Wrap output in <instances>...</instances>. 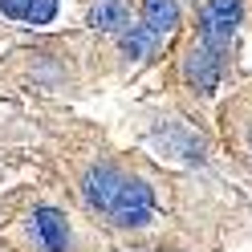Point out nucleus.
Here are the masks:
<instances>
[{"mask_svg":"<svg viewBox=\"0 0 252 252\" xmlns=\"http://www.w3.org/2000/svg\"><path fill=\"white\" fill-rule=\"evenodd\" d=\"M0 12H4L8 21H25V12H29V0H0Z\"/></svg>","mask_w":252,"mask_h":252,"instance_id":"9d476101","label":"nucleus"},{"mask_svg":"<svg viewBox=\"0 0 252 252\" xmlns=\"http://www.w3.org/2000/svg\"><path fill=\"white\" fill-rule=\"evenodd\" d=\"M143 25L163 41L171 29L179 25V4L175 0H143Z\"/></svg>","mask_w":252,"mask_h":252,"instance_id":"423d86ee","label":"nucleus"},{"mask_svg":"<svg viewBox=\"0 0 252 252\" xmlns=\"http://www.w3.org/2000/svg\"><path fill=\"white\" fill-rule=\"evenodd\" d=\"M236 21H240V0H208L199 17V41H208L212 49L224 53L236 33Z\"/></svg>","mask_w":252,"mask_h":252,"instance_id":"39448f33","label":"nucleus"},{"mask_svg":"<svg viewBox=\"0 0 252 252\" xmlns=\"http://www.w3.org/2000/svg\"><path fill=\"white\" fill-rule=\"evenodd\" d=\"M29 240H33L37 252H77V236L69 216L53 208V203H41L29 216Z\"/></svg>","mask_w":252,"mask_h":252,"instance_id":"f03ea898","label":"nucleus"},{"mask_svg":"<svg viewBox=\"0 0 252 252\" xmlns=\"http://www.w3.org/2000/svg\"><path fill=\"white\" fill-rule=\"evenodd\" d=\"M151 143L159 147L167 159H179V163H187V167H203V163H208V143H203V134L195 130V126L179 122V118L155 126Z\"/></svg>","mask_w":252,"mask_h":252,"instance_id":"7ed1b4c3","label":"nucleus"},{"mask_svg":"<svg viewBox=\"0 0 252 252\" xmlns=\"http://www.w3.org/2000/svg\"><path fill=\"white\" fill-rule=\"evenodd\" d=\"M90 29H98V33H122L126 29V4L122 0H98L90 8Z\"/></svg>","mask_w":252,"mask_h":252,"instance_id":"0eeeda50","label":"nucleus"},{"mask_svg":"<svg viewBox=\"0 0 252 252\" xmlns=\"http://www.w3.org/2000/svg\"><path fill=\"white\" fill-rule=\"evenodd\" d=\"M77 195L82 203L110 224L122 236H159L163 232V199H159V187H155L147 175H134L110 159H94L86 163L82 179H77Z\"/></svg>","mask_w":252,"mask_h":252,"instance_id":"f257e3e1","label":"nucleus"},{"mask_svg":"<svg viewBox=\"0 0 252 252\" xmlns=\"http://www.w3.org/2000/svg\"><path fill=\"white\" fill-rule=\"evenodd\" d=\"M155 41H159V37H155L147 25H130V29H122V53L130 57V61H143V57L155 49Z\"/></svg>","mask_w":252,"mask_h":252,"instance_id":"6e6552de","label":"nucleus"},{"mask_svg":"<svg viewBox=\"0 0 252 252\" xmlns=\"http://www.w3.org/2000/svg\"><path fill=\"white\" fill-rule=\"evenodd\" d=\"M183 73H187V86L208 98V94H216V86H220V73H224V53L212 49L208 41H195L191 49H187Z\"/></svg>","mask_w":252,"mask_h":252,"instance_id":"20e7f679","label":"nucleus"},{"mask_svg":"<svg viewBox=\"0 0 252 252\" xmlns=\"http://www.w3.org/2000/svg\"><path fill=\"white\" fill-rule=\"evenodd\" d=\"M244 155H248V163H252V122L244 126Z\"/></svg>","mask_w":252,"mask_h":252,"instance_id":"9b49d317","label":"nucleus"},{"mask_svg":"<svg viewBox=\"0 0 252 252\" xmlns=\"http://www.w3.org/2000/svg\"><path fill=\"white\" fill-rule=\"evenodd\" d=\"M53 17H57V0H29V12H25L29 25H49Z\"/></svg>","mask_w":252,"mask_h":252,"instance_id":"1a4fd4ad","label":"nucleus"}]
</instances>
